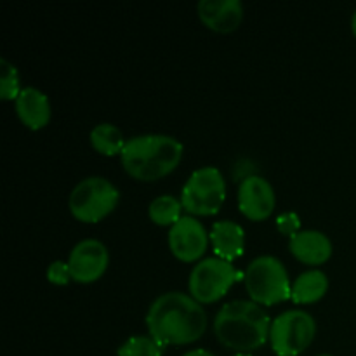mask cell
<instances>
[{
	"instance_id": "9",
	"label": "cell",
	"mask_w": 356,
	"mask_h": 356,
	"mask_svg": "<svg viewBox=\"0 0 356 356\" xmlns=\"http://www.w3.org/2000/svg\"><path fill=\"white\" fill-rule=\"evenodd\" d=\"M169 249L176 259L183 263H195L205 254L211 240L205 226L193 216H183L169 229Z\"/></svg>"
},
{
	"instance_id": "18",
	"label": "cell",
	"mask_w": 356,
	"mask_h": 356,
	"mask_svg": "<svg viewBox=\"0 0 356 356\" xmlns=\"http://www.w3.org/2000/svg\"><path fill=\"white\" fill-rule=\"evenodd\" d=\"M184 211L181 198L172 197V195H162L156 197L155 200L149 204L148 216L156 226H169L172 228L183 216L181 212Z\"/></svg>"
},
{
	"instance_id": "23",
	"label": "cell",
	"mask_w": 356,
	"mask_h": 356,
	"mask_svg": "<svg viewBox=\"0 0 356 356\" xmlns=\"http://www.w3.org/2000/svg\"><path fill=\"white\" fill-rule=\"evenodd\" d=\"M183 356H216V355H212L211 351L207 350H193V351H188V353H184Z\"/></svg>"
},
{
	"instance_id": "13",
	"label": "cell",
	"mask_w": 356,
	"mask_h": 356,
	"mask_svg": "<svg viewBox=\"0 0 356 356\" xmlns=\"http://www.w3.org/2000/svg\"><path fill=\"white\" fill-rule=\"evenodd\" d=\"M289 249L299 263L309 264V266H320L332 256L330 238L325 233L316 232V229H306V232L298 233L289 242Z\"/></svg>"
},
{
	"instance_id": "20",
	"label": "cell",
	"mask_w": 356,
	"mask_h": 356,
	"mask_svg": "<svg viewBox=\"0 0 356 356\" xmlns=\"http://www.w3.org/2000/svg\"><path fill=\"white\" fill-rule=\"evenodd\" d=\"M21 90L23 87H21L17 68L2 58L0 59V97L2 101H16Z\"/></svg>"
},
{
	"instance_id": "4",
	"label": "cell",
	"mask_w": 356,
	"mask_h": 356,
	"mask_svg": "<svg viewBox=\"0 0 356 356\" xmlns=\"http://www.w3.org/2000/svg\"><path fill=\"white\" fill-rule=\"evenodd\" d=\"M250 301L261 306H273L292 299V285L284 263L273 256H259L243 273Z\"/></svg>"
},
{
	"instance_id": "10",
	"label": "cell",
	"mask_w": 356,
	"mask_h": 356,
	"mask_svg": "<svg viewBox=\"0 0 356 356\" xmlns=\"http://www.w3.org/2000/svg\"><path fill=\"white\" fill-rule=\"evenodd\" d=\"M108 264H110V252H108L106 245L94 238H87L76 243L68 257L72 280L79 282V284L97 282L106 273Z\"/></svg>"
},
{
	"instance_id": "14",
	"label": "cell",
	"mask_w": 356,
	"mask_h": 356,
	"mask_svg": "<svg viewBox=\"0 0 356 356\" xmlns=\"http://www.w3.org/2000/svg\"><path fill=\"white\" fill-rule=\"evenodd\" d=\"M16 113L24 127L40 131L51 122V103L42 90L35 87H23L16 99Z\"/></svg>"
},
{
	"instance_id": "26",
	"label": "cell",
	"mask_w": 356,
	"mask_h": 356,
	"mask_svg": "<svg viewBox=\"0 0 356 356\" xmlns=\"http://www.w3.org/2000/svg\"><path fill=\"white\" fill-rule=\"evenodd\" d=\"M320 356H330V355H320Z\"/></svg>"
},
{
	"instance_id": "1",
	"label": "cell",
	"mask_w": 356,
	"mask_h": 356,
	"mask_svg": "<svg viewBox=\"0 0 356 356\" xmlns=\"http://www.w3.org/2000/svg\"><path fill=\"white\" fill-rule=\"evenodd\" d=\"M149 336L165 346H184L200 339L207 330L204 306L183 292L159 296L146 313Z\"/></svg>"
},
{
	"instance_id": "8",
	"label": "cell",
	"mask_w": 356,
	"mask_h": 356,
	"mask_svg": "<svg viewBox=\"0 0 356 356\" xmlns=\"http://www.w3.org/2000/svg\"><path fill=\"white\" fill-rule=\"evenodd\" d=\"M315 336V318L302 309H289L271 322L270 344L278 356L305 353Z\"/></svg>"
},
{
	"instance_id": "22",
	"label": "cell",
	"mask_w": 356,
	"mask_h": 356,
	"mask_svg": "<svg viewBox=\"0 0 356 356\" xmlns=\"http://www.w3.org/2000/svg\"><path fill=\"white\" fill-rule=\"evenodd\" d=\"M47 280L52 285H66L72 280V273H70V266L65 261H54L49 264L47 268Z\"/></svg>"
},
{
	"instance_id": "5",
	"label": "cell",
	"mask_w": 356,
	"mask_h": 356,
	"mask_svg": "<svg viewBox=\"0 0 356 356\" xmlns=\"http://www.w3.org/2000/svg\"><path fill=\"white\" fill-rule=\"evenodd\" d=\"M120 193L117 186L99 176L86 177L70 193V212L80 222L94 225L106 219L117 209Z\"/></svg>"
},
{
	"instance_id": "11",
	"label": "cell",
	"mask_w": 356,
	"mask_h": 356,
	"mask_svg": "<svg viewBox=\"0 0 356 356\" xmlns=\"http://www.w3.org/2000/svg\"><path fill=\"white\" fill-rule=\"evenodd\" d=\"M277 205L275 190L264 177L249 176L240 183L238 209L250 221H264Z\"/></svg>"
},
{
	"instance_id": "7",
	"label": "cell",
	"mask_w": 356,
	"mask_h": 356,
	"mask_svg": "<svg viewBox=\"0 0 356 356\" xmlns=\"http://www.w3.org/2000/svg\"><path fill=\"white\" fill-rule=\"evenodd\" d=\"M243 280V275L232 263L219 257H207L195 264L190 273V296L200 305H212L225 298L235 282Z\"/></svg>"
},
{
	"instance_id": "6",
	"label": "cell",
	"mask_w": 356,
	"mask_h": 356,
	"mask_svg": "<svg viewBox=\"0 0 356 356\" xmlns=\"http://www.w3.org/2000/svg\"><path fill=\"white\" fill-rule=\"evenodd\" d=\"M226 200V183L216 167L197 169L181 191V204L190 216H214Z\"/></svg>"
},
{
	"instance_id": "15",
	"label": "cell",
	"mask_w": 356,
	"mask_h": 356,
	"mask_svg": "<svg viewBox=\"0 0 356 356\" xmlns=\"http://www.w3.org/2000/svg\"><path fill=\"white\" fill-rule=\"evenodd\" d=\"M211 243L216 257L232 263L243 254L245 232L233 221H218L211 228Z\"/></svg>"
},
{
	"instance_id": "19",
	"label": "cell",
	"mask_w": 356,
	"mask_h": 356,
	"mask_svg": "<svg viewBox=\"0 0 356 356\" xmlns=\"http://www.w3.org/2000/svg\"><path fill=\"white\" fill-rule=\"evenodd\" d=\"M163 346L152 336L129 337L120 348L117 356H162Z\"/></svg>"
},
{
	"instance_id": "12",
	"label": "cell",
	"mask_w": 356,
	"mask_h": 356,
	"mask_svg": "<svg viewBox=\"0 0 356 356\" xmlns=\"http://www.w3.org/2000/svg\"><path fill=\"white\" fill-rule=\"evenodd\" d=\"M197 10L202 23L216 33H233L243 19L240 0H202Z\"/></svg>"
},
{
	"instance_id": "17",
	"label": "cell",
	"mask_w": 356,
	"mask_h": 356,
	"mask_svg": "<svg viewBox=\"0 0 356 356\" xmlns=\"http://www.w3.org/2000/svg\"><path fill=\"white\" fill-rule=\"evenodd\" d=\"M125 143L122 131L113 124H99L90 131V145L104 156L120 155Z\"/></svg>"
},
{
	"instance_id": "2",
	"label": "cell",
	"mask_w": 356,
	"mask_h": 356,
	"mask_svg": "<svg viewBox=\"0 0 356 356\" xmlns=\"http://www.w3.org/2000/svg\"><path fill=\"white\" fill-rule=\"evenodd\" d=\"M271 322L273 320L261 305L236 299L219 309L214 320V334L228 350L250 353L270 339Z\"/></svg>"
},
{
	"instance_id": "24",
	"label": "cell",
	"mask_w": 356,
	"mask_h": 356,
	"mask_svg": "<svg viewBox=\"0 0 356 356\" xmlns=\"http://www.w3.org/2000/svg\"><path fill=\"white\" fill-rule=\"evenodd\" d=\"M351 30H353V35L356 37V10H355L353 17H351Z\"/></svg>"
},
{
	"instance_id": "21",
	"label": "cell",
	"mask_w": 356,
	"mask_h": 356,
	"mask_svg": "<svg viewBox=\"0 0 356 356\" xmlns=\"http://www.w3.org/2000/svg\"><path fill=\"white\" fill-rule=\"evenodd\" d=\"M277 228L284 236L294 238L298 233H301V219L296 212H282L277 218Z\"/></svg>"
},
{
	"instance_id": "16",
	"label": "cell",
	"mask_w": 356,
	"mask_h": 356,
	"mask_svg": "<svg viewBox=\"0 0 356 356\" xmlns=\"http://www.w3.org/2000/svg\"><path fill=\"white\" fill-rule=\"evenodd\" d=\"M329 291V278L323 271L309 270L299 275L292 284V301L296 305L318 302Z\"/></svg>"
},
{
	"instance_id": "3",
	"label": "cell",
	"mask_w": 356,
	"mask_h": 356,
	"mask_svg": "<svg viewBox=\"0 0 356 356\" xmlns=\"http://www.w3.org/2000/svg\"><path fill=\"white\" fill-rule=\"evenodd\" d=\"M183 145L172 136H136L125 143L120 162L125 172L136 181L153 183L177 169L183 160Z\"/></svg>"
},
{
	"instance_id": "25",
	"label": "cell",
	"mask_w": 356,
	"mask_h": 356,
	"mask_svg": "<svg viewBox=\"0 0 356 356\" xmlns=\"http://www.w3.org/2000/svg\"><path fill=\"white\" fill-rule=\"evenodd\" d=\"M235 356H252L250 353H236Z\"/></svg>"
}]
</instances>
